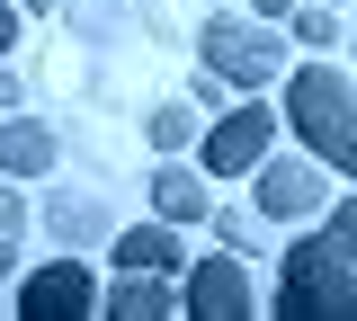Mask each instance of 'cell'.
I'll use <instances>...</instances> for the list:
<instances>
[{"label":"cell","instance_id":"6da1fadb","mask_svg":"<svg viewBox=\"0 0 357 321\" xmlns=\"http://www.w3.org/2000/svg\"><path fill=\"white\" fill-rule=\"evenodd\" d=\"M277 321H357V196L331 205L321 232H304L286 250V276L268 295Z\"/></svg>","mask_w":357,"mask_h":321},{"label":"cell","instance_id":"7a4b0ae2","mask_svg":"<svg viewBox=\"0 0 357 321\" xmlns=\"http://www.w3.org/2000/svg\"><path fill=\"white\" fill-rule=\"evenodd\" d=\"M286 125L304 134V152L321 170H349L357 179V81L340 63H304L286 81Z\"/></svg>","mask_w":357,"mask_h":321},{"label":"cell","instance_id":"3957f363","mask_svg":"<svg viewBox=\"0 0 357 321\" xmlns=\"http://www.w3.org/2000/svg\"><path fill=\"white\" fill-rule=\"evenodd\" d=\"M197 54H206V72H223L232 90H268V81L286 72V36H277L268 18H232V9H215V18L197 27Z\"/></svg>","mask_w":357,"mask_h":321},{"label":"cell","instance_id":"277c9868","mask_svg":"<svg viewBox=\"0 0 357 321\" xmlns=\"http://www.w3.org/2000/svg\"><path fill=\"white\" fill-rule=\"evenodd\" d=\"M268 143H277V116H268L259 98H241V107H223L215 134H197V152H206V179H241V170H259Z\"/></svg>","mask_w":357,"mask_h":321},{"label":"cell","instance_id":"5b68a950","mask_svg":"<svg viewBox=\"0 0 357 321\" xmlns=\"http://www.w3.org/2000/svg\"><path fill=\"white\" fill-rule=\"evenodd\" d=\"M250 205H259L268 224L286 232V224H312V214H321V205H331V196H321V161H295V152H286V161H259V170H250Z\"/></svg>","mask_w":357,"mask_h":321},{"label":"cell","instance_id":"8992f818","mask_svg":"<svg viewBox=\"0 0 357 321\" xmlns=\"http://www.w3.org/2000/svg\"><path fill=\"white\" fill-rule=\"evenodd\" d=\"M89 304H98V285H89L81 250H63V259H45V268L18 276V313L27 321H81Z\"/></svg>","mask_w":357,"mask_h":321},{"label":"cell","instance_id":"52a82bcc","mask_svg":"<svg viewBox=\"0 0 357 321\" xmlns=\"http://www.w3.org/2000/svg\"><path fill=\"white\" fill-rule=\"evenodd\" d=\"M178 313H197V321H241V313H259V285H250L241 259H197V268H188V295H178Z\"/></svg>","mask_w":357,"mask_h":321},{"label":"cell","instance_id":"ba28073f","mask_svg":"<svg viewBox=\"0 0 357 321\" xmlns=\"http://www.w3.org/2000/svg\"><path fill=\"white\" fill-rule=\"evenodd\" d=\"M54 152L63 143H54L45 116H18V107L0 116V179H36V170H54Z\"/></svg>","mask_w":357,"mask_h":321},{"label":"cell","instance_id":"9c48e42d","mask_svg":"<svg viewBox=\"0 0 357 321\" xmlns=\"http://www.w3.org/2000/svg\"><path fill=\"white\" fill-rule=\"evenodd\" d=\"M152 214H161V224H206V214H215V187H206V170L161 161V170H152Z\"/></svg>","mask_w":357,"mask_h":321},{"label":"cell","instance_id":"30bf717a","mask_svg":"<svg viewBox=\"0 0 357 321\" xmlns=\"http://www.w3.org/2000/svg\"><path fill=\"white\" fill-rule=\"evenodd\" d=\"M36 224L54 232L63 250H89V241H107V205H98V196H81V187H54V196L36 205Z\"/></svg>","mask_w":357,"mask_h":321},{"label":"cell","instance_id":"8fae6325","mask_svg":"<svg viewBox=\"0 0 357 321\" xmlns=\"http://www.w3.org/2000/svg\"><path fill=\"white\" fill-rule=\"evenodd\" d=\"M116 268H152V276H178V224H126L107 232Z\"/></svg>","mask_w":357,"mask_h":321},{"label":"cell","instance_id":"7c38bea8","mask_svg":"<svg viewBox=\"0 0 357 321\" xmlns=\"http://www.w3.org/2000/svg\"><path fill=\"white\" fill-rule=\"evenodd\" d=\"M98 304H107L116 321H170V313H178V295H170V285H161L152 268H126L116 285H107V295H98Z\"/></svg>","mask_w":357,"mask_h":321},{"label":"cell","instance_id":"4fadbf2b","mask_svg":"<svg viewBox=\"0 0 357 321\" xmlns=\"http://www.w3.org/2000/svg\"><path fill=\"white\" fill-rule=\"evenodd\" d=\"M143 134H152V152H170V161H178V152L197 143V107H178V98H170V107H152Z\"/></svg>","mask_w":357,"mask_h":321},{"label":"cell","instance_id":"5bb4252c","mask_svg":"<svg viewBox=\"0 0 357 321\" xmlns=\"http://www.w3.org/2000/svg\"><path fill=\"white\" fill-rule=\"evenodd\" d=\"M72 27H81V36H126L134 0H72Z\"/></svg>","mask_w":357,"mask_h":321},{"label":"cell","instance_id":"9a60e30c","mask_svg":"<svg viewBox=\"0 0 357 321\" xmlns=\"http://www.w3.org/2000/svg\"><path fill=\"white\" fill-rule=\"evenodd\" d=\"M286 27H295V45H331V36H340V9H331V0H295Z\"/></svg>","mask_w":357,"mask_h":321},{"label":"cell","instance_id":"2e32d148","mask_svg":"<svg viewBox=\"0 0 357 321\" xmlns=\"http://www.w3.org/2000/svg\"><path fill=\"white\" fill-rule=\"evenodd\" d=\"M18 27H27V9H18V0H0V63L18 54Z\"/></svg>","mask_w":357,"mask_h":321},{"label":"cell","instance_id":"e0dca14e","mask_svg":"<svg viewBox=\"0 0 357 321\" xmlns=\"http://www.w3.org/2000/svg\"><path fill=\"white\" fill-rule=\"evenodd\" d=\"M18 232H27V205L9 196V179H0V241H18Z\"/></svg>","mask_w":357,"mask_h":321},{"label":"cell","instance_id":"ac0fdd59","mask_svg":"<svg viewBox=\"0 0 357 321\" xmlns=\"http://www.w3.org/2000/svg\"><path fill=\"white\" fill-rule=\"evenodd\" d=\"M223 90H232L223 72H197V81H188V98H197V107H223Z\"/></svg>","mask_w":357,"mask_h":321},{"label":"cell","instance_id":"d6986e66","mask_svg":"<svg viewBox=\"0 0 357 321\" xmlns=\"http://www.w3.org/2000/svg\"><path fill=\"white\" fill-rule=\"evenodd\" d=\"M18 98H27V81H18V72H0V116H9Z\"/></svg>","mask_w":357,"mask_h":321},{"label":"cell","instance_id":"ffe728a7","mask_svg":"<svg viewBox=\"0 0 357 321\" xmlns=\"http://www.w3.org/2000/svg\"><path fill=\"white\" fill-rule=\"evenodd\" d=\"M250 9H259L268 27H277V18H295V0H250Z\"/></svg>","mask_w":357,"mask_h":321},{"label":"cell","instance_id":"44dd1931","mask_svg":"<svg viewBox=\"0 0 357 321\" xmlns=\"http://www.w3.org/2000/svg\"><path fill=\"white\" fill-rule=\"evenodd\" d=\"M0 276H18V241H0Z\"/></svg>","mask_w":357,"mask_h":321},{"label":"cell","instance_id":"7402d4cb","mask_svg":"<svg viewBox=\"0 0 357 321\" xmlns=\"http://www.w3.org/2000/svg\"><path fill=\"white\" fill-rule=\"evenodd\" d=\"M18 9H27V18H36V9H54V0H18Z\"/></svg>","mask_w":357,"mask_h":321},{"label":"cell","instance_id":"603a6c76","mask_svg":"<svg viewBox=\"0 0 357 321\" xmlns=\"http://www.w3.org/2000/svg\"><path fill=\"white\" fill-rule=\"evenodd\" d=\"M349 54H357V9H349Z\"/></svg>","mask_w":357,"mask_h":321},{"label":"cell","instance_id":"cb8c5ba5","mask_svg":"<svg viewBox=\"0 0 357 321\" xmlns=\"http://www.w3.org/2000/svg\"><path fill=\"white\" fill-rule=\"evenodd\" d=\"M331 9H357V0H331Z\"/></svg>","mask_w":357,"mask_h":321}]
</instances>
